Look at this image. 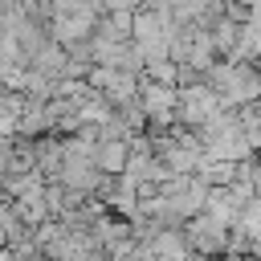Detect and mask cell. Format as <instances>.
Wrapping results in <instances>:
<instances>
[{"label":"cell","mask_w":261,"mask_h":261,"mask_svg":"<svg viewBox=\"0 0 261 261\" xmlns=\"http://www.w3.org/2000/svg\"><path fill=\"white\" fill-rule=\"evenodd\" d=\"M184 237H188L192 253H228L232 228L224 220H216L212 212H196V216L184 220Z\"/></svg>","instance_id":"3"},{"label":"cell","mask_w":261,"mask_h":261,"mask_svg":"<svg viewBox=\"0 0 261 261\" xmlns=\"http://www.w3.org/2000/svg\"><path fill=\"white\" fill-rule=\"evenodd\" d=\"M253 192L261 196V159H253Z\"/></svg>","instance_id":"6"},{"label":"cell","mask_w":261,"mask_h":261,"mask_svg":"<svg viewBox=\"0 0 261 261\" xmlns=\"http://www.w3.org/2000/svg\"><path fill=\"white\" fill-rule=\"evenodd\" d=\"M237 4H241V8H249V12H253V8H261V0H237Z\"/></svg>","instance_id":"7"},{"label":"cell","mask_w":261,"mask_h":261,"mask_svg":"<svg viewBox=\"0 0 261 261\" xmlns=\"http://www.w3.org/2000/svg\"><path fill=\"white\" fill-rule=\"evenodd\" d=\"M98 12H102V8H94V4H86V8H77V12H57V16H49V37H57L65 49H69V45H82V41L94 37Z\"/></svg>","instance_id":"4"},{"label":"cell","mask_w":261,"mask_h":261,"mask_svg":"<svg viewBox=\"0 0 261 261\" xmlns=\"http://www.w3.org/2000/svg\"><path fill=\"white\" fill-rule=\"evenodd\" d=\"M253 65H257V73H261V49H257V57H253Z\"/></svg>","instance_id":"8"},{"label":"cell","mask_w":261,"mask_h":261,"mask_svg":"<svg viewBox=\"0 0 261 261\" xmlns=\"http://www.w3.org/2000/svg\"><path fill=\"white\" fill-rule=\"evenodd\" d=\"M139 102H143V110H147V130L171 126V122H175L179 86H167V82H155V77H143V73H139Z\"/></svg>","instance_id":"2"},{"label":"cell","mask_w":261,"mask_h":261,"mask_svg":"<svg viewBox=\"0 0 261 261\" xmlns=\"http://www.w3.org/2000/svg\"><path fill=\"white\" fill-rule=\"evenodd\" d=\"M224 110V102H220V94L204 82V77H196V82H184L179 86V102H175V122H184V126H204L208 118H216Z\"/></svg>","instance_id":"1"},{"label":"cell","mask_w":261,"mask_h":261,"mask_svg":"<svg viewBox=\"0 0 261 261\" xmlns=\"http://www.w3.org/2000/svg\"><path fill=\"white\" fill-rule=\"evenodd\" d=\"M126 159H130V139H126V135H102V139H98L94 163H98L106 175L126 171Z\"/></svg>","instance_id":"5"}]
</instances>
